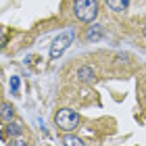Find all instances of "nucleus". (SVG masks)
I'll list each match as a JSON object with an SVG mask.
<instances>
[{"label": "nucleus", "mask_w": 146, "mask_h": 146, "mask_svg": "<svg viewBox=\"0 0 146 146\" xmlns=\"http://www.w3.org/2000/svg\"><path fill=\"white\" fill-rule=\"evenodd\" d=\"M6 131H9V136H19V134H21V125H19V123H9Z\"/></svg>", "instance_id": "9"}, {"label": "nucleus", "mask_w": 146, "mask_h": 146, "mask_svg": "<svg viewBox=\"0 0 146 146\" xmlns=\"http://www.w3.org/2000/svg\"><path fill=\"white\" fill-rule=\"evenodd\" d=\"M77 77L82 79V82H90V79H94V69L88 67V65H84V67L77 69Z\"/></svg>", "instance_id": "6"}, {"label": "nucleus", "mask_w": 146, "mask_h": 146, "mask_svg": "<svg viewBox=\"0 0 146 146\" xmlns=\"http://www.w3.org/2000/svg\"><path fill=\"white\" fill-rule=\"evenodd\" d=\"M6 42V29L2 27V25H0V46H2Z\"/></svg>", "instance_id": "12"}, {"label": "nucleus", "mask_w": 146, "mask_h": 146, "mask_svg": "<svg viewBox=\"0 0 146 146\" xmlns=\"http://www.w3.org/2000/svg\"><path fill=\"white\" fill-rule=\"evenodd\" d=\"M73 40H75V31H73V29L63 31V34L52 42V46H50V58H58L65 50L69 48V44L73 42Z\"/></svg>", "instance_id": "3"}, {"label": "nucleus", "mask_w": 146, "mask_h": 146, "mask_svg": "<svg viewBox=\"0 0 146 146\" xmlns=\"http://www.w3.org/2000/svg\"><path fill=\"white\" fill-rule=\"evenodd\" d=\"M54 121L58 125V129H63V131H73L79 125V115L75 111H71V109H61L56 113V117H54Z\"/></svg>", "instance_id": "2"}, {"label": "nucleus", "mask_w": 146, "mask_h": 146, "mask_svg": "<svg viewBox=\"0 0 146 146\" xmlns=\"http://www.w3.org/2000/svg\"><path fill=\"white\" fill-rule=\"evenodd\" d=\"M73 15L84 23L94 21L98 15V2L96 0H75L73 2Z\"/></svg>", "instance_id": "1"}, {"label": "nucleus", "mask_w": 146, "mask_h": 146, "mask_svg": "<svg viewBox=\"0 0 146 146\" xmlns=\"http://www.w3.org/2000/svg\"><path fill=\"white\" fill-rule=\"evenodd\" d=\"M86 38H88L90 42L100 40V38H102V25H92V27L88 29V34H86Z\"/></svg>", "instance_id": "7"}, {"label": "nucleus", "mask_w": 146, "mask_h": 146, "mask_svg": "<svg viewBox=\"0 0 146 146\" xmlns=\"http://www.w3.org/2000/svg\"><path fill=\"white\" fill-rule=\"evenodd\" d=\"M144 38H146V25H144Z\"/></svg>", "instance_id": "13"}, {"label": "nucleus", "mask_w": 146, "mask_h": 146, "mask_svg": "<svg viewBox=\"0 0 146 146\" xmlns=\"http://www.w3.org/2000/svg\"><path fill=\"white\" fill-rule=\"evenodd\" d=\"M65 146H86L79 138H75V136H67L65 138Z\"/></svg>", "instance_id": "8"}, {"label": "nucleus", "mask_w": 146, "mask_h": 146, "mask_svg": "<svg viewBox=\"0 0 146 146\" xmlns=\"http://www.w3.org/2000/svg\"><path fill=\"white\" fill-rule=\"evenodd\" d=\"M13 117H15V111H13V104L4 102L0 104V123H11Z\"/></svg>", "instance_id": "4"}, {"label": "nucleus", "mask_w": 146, "mask_h": 146, "mask_svg": "<svg viewBox=\"0 0 146 146\" xmlns=\"http://www.w3.org/2000/svg\"><path fill=\"white\" fill-rule=\"evenodd\" d=\"M6 146H27V142H25L21 136H15V138H13V140L6 144Z\"/></svg>", "instance_id": "10"}, {"label": "nucleus", "mask_w": 146, "mask_h": 146, "mask_svg": "<svg viewBox=\"0 0 146 146\" xmlns=\"http://www.w3.org/2000/svg\"><path fill=\"white\" fill-rule=\"evenodd\" d=\"M107 6L115 13H123L129 6V0H107Z\"/></svg>", "instance_id": "5"}, {"label": "nucleus", "mask_w": 146, "mask_h": 146, "mask_svg": "<svg viewBox=\"0 0 146 146\" xmlns=\"http://www.w3.org/2000/svg\"><path fill=\"white\" fill-rule=\"evenodd\" d=\"M11 90H13V94H17V90H19V77H11Z\"/></svg>", "instance_id": "11"}]
</instances>
